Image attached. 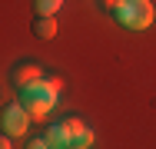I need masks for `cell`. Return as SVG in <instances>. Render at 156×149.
<instances>
[{"label":"cell","instance_id":"obj_1","mask_svg":"<svg viewBox=\"0 0 156 149\" xmlns=\"http://www.w3.org/2000/svg\"><path fill=\"white\" fill-rule=\"evenodd\" d=\"M60 89H63V80H60V76L37 80V83H30V86L20 89V103L30 109L33 119H47V116H50V109L57 106V99H60Z\"/></svg>","mask_w":156,"mask_h":149},{"label":"cell","instance_id":"obj_2","mask_svg":"<svg viewBox=\"0 0 156 149\" xmlns=\"http://www.w3.org/2000/svg\"><path fill=\"white\" fill-rule=\"evenodd\" d=\"M113 17H116V23L126 30H146L153 23L156 10L150 0H120L116 7H113Z\"/></svg>","mask_w":156,"mask_h":149},{"label":"cell","instance_id":"obj_3","mask_svg":"<svg viewBox=\"0 0 156 149\" xmlns=\"http://www.w3.org/2000/svg\"><path fill=\"white\" fill-rule=\"evenodd\" d=\"M87 133V123L80 116H66V119H57V123H50V129H47V139H50V146L53 149H66V146H80V136Z\"/></svg>","mask_w":156,"mask_h":149},{"label":"cell","instance_id":"obj_4","mask_svg":"<svg viewBox=\"0 0 156 149\" xmlns=\"http://www.w3.org/2000/svg\"><path fill=\"white\" fill-rule=\"evenodd\" d=\"M30 109L23 106V103H10L7 109H3V116H0V126H3V133L7 136H23L27 133V126H30Z\"/></svg>","mask_w":156,"mask_h":149},{"label":"cell","instance_id":"obj_5","mask_svg":"<svg viewBox=\"0 0 156 149\" xmlns=\"http://www.w3.org/2000/svg\"><path fill=\"white\" fill-rule=\"evenodd\" d=\"M37 80H43V70L37 66V63H30V60H23V63H17L13 70H10V83L17 89L30 86V83H37Z\"/></svg>","mask_w":156,"mask_h":149},{"label":"cell","instance_id":"obj_6","mask_svg":"<svg viewBox=\"0 0 156 149\" xmlns=\"http://www.w3.org/2000/svg\"><path fill=\"white\" fill-rule=\"evenodd\" d=\"M33 36L37 40H53L57 36V20H53V13H37V20H33Z\"/></svg>","mask_w":156,"mask_h":149},{"label":"cell","instance_id":"obj_7","mask_svg":"<svg viewBox=\"0 0 156 149\" xmlns=\"http://www.w3.org/2000/svg\"><path fill=\"white\" fill-rule=\"evenodd\" d=\"M63 7V0H33V10L37 13H57Z\"/></svg>","mask_w":156,"mask_h":149},{"label":"cell","instance_id":"obj_8","mask_svg":"<svg viewBox=\"0 0 156 149\" xmlns=\"http://www.w3.org/2000/svg\"><path fill=\"white\" fill-rule=\"evenodd\" d=\"M96 3H100V7H103V10H113V7H116V3H120V0H96Z\"/></svg>","mask_w":156,"mask_h":149}]
</instances>
